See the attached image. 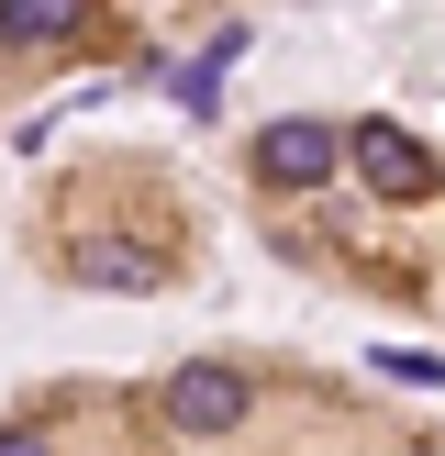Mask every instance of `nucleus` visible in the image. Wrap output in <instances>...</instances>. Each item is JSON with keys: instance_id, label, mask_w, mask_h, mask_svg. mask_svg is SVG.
<instances>
[{"instance_id": "4", "label": "nucleus", "mask_w": 445, "mask_h": 456, "mask_svg": "<svg viewBox=\"0 0 445 456\" xmlns=\"http://www.w3.org/2000/svg\"><path fill=\"white\" fill-rule=\"evenodd\" d=\"M78 22H89V0H0V45H56Z\"/></svg>"}, {"instance_id": "2", "label": "nucleus", "mask_w": 445, "mask_h": 456, "mask_svg": "<svg viewBox=\"0 0 445 456\" xmlns=\"http://www.w3.org/2000/svg\"><path fill=\"white\" fill-rule=\"evenodd\" d=\"M334 167H345V134L312 123V111H289V123L256 134V178H267V190H323Z\"/></svg>"}, {"instance_id": "5", "label": "nucleus", "mask_w": 445, "mask_h": 456, "mask_svg": "<svg viewBox=\"0 0 445 456\" xmlns=\"http://www.w3.org/2000/svg\"><path fill=\"white\" fill-rule=\"evenodd\" d=\"M78 279H89V289H145L156 267H145V256H123V245H78Z\"/></svg>"}, {"instance_id": "6", "label": "nucleus", "mask_w": 445, "mask_h": 456, "mask_svg": "<svg viewBox=\"0 0 445 456\" xmlns=\"http://www.w3.org/2000/svg\"><path fill=\"white\" fill-rule=\"evenodd\" d=\"M0 456H44V435H34V423H12V435H0Z\"/></svg>"}, {"instance_id": "3", "label": "nucleus", "mask_w": 445, "mask_h": 456, "mask_svg": "<svg viewBox=\"0 0 445 456\" xmlns=\"http://www.w3.org/2000/svg\"><path fill=\"white\" fill-rule=\"evenodd\" d=\"M345 156L378 178V190H423V178H434V156H423L400 123H345Z\"/></svg>"}, {"instance_id": "1", "label": "nucleus", "mask_w": 445, "mask_h": 456, "mask_svg": "<svg viewBox=\"0 0 445 456\" xmlns=\"http://www.w3.org/2000/svg\"><path fill=\"white\" fill-rule=\"evenodd\" d=\"M156 412H167V435H234L245 423V379L222 368V356H190V368H167Z\"/></svg>"}, {"instance_id": "7", "label": "nucleus", "mask_w": 445, "mask_h": 456, "mask_svg": "<svg viewBox=\"0 0 445 456\" xmlns=\"http://www.w3.org/2000/svg\"><path fill=\"white\" fill-rule=\"evenodd\" d=\"M412 456H445V445H412Z\"/></svg>"}]
</instances>
